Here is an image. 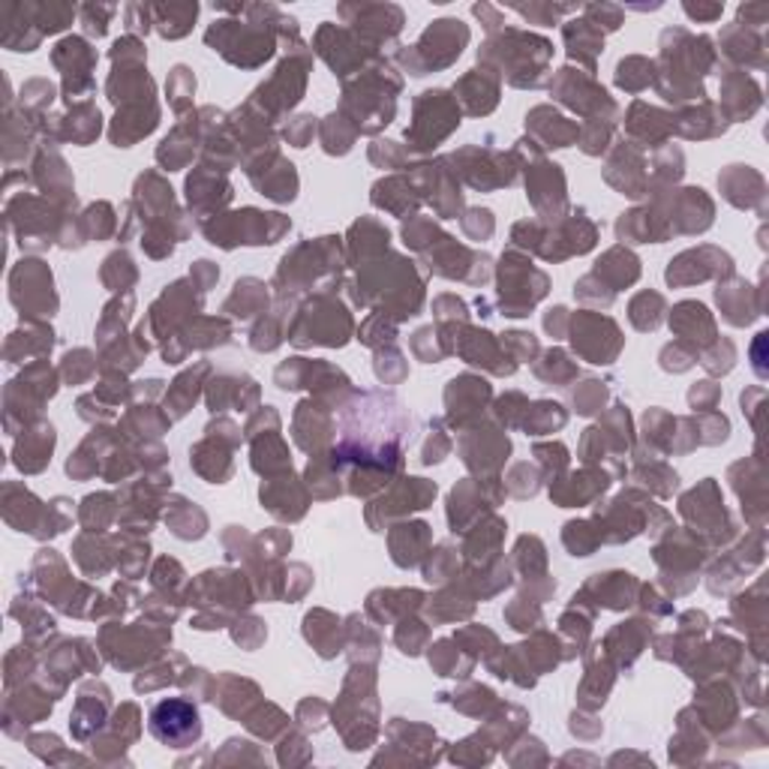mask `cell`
<instances>
[{
    "label": "cell",
    "mask_w": 769,
    "mask_h": 769,
    "mask_svg": "<svg viewBox=\"0 0 769 769\" xmlns=\"http://www.w3.org/2000/svg\"><path fill=\"white\" fill-rule=\"evenodd\" d=\"M55 391H58V380H55V370L48 368L46 361H39L34 368L19 373L3 391V427H7V433L19 436L24 424L39 412V406L55 397Z\"/></svg>",
    "instance_id": "obj_1"
},
{
    "label": "cell",
    "mask_w": 769,
    "mask_h": 769,
    "mask_svg": "<svg viewBox=\"0 0 769 769\" xmlns=\"http://www.w3.org/2000/svg\"><path fill=\"white\" fill-rule=\"evenodd\" d=\"M31 139H34V120H27L22 108H12V103H7V112H3V163H7V172H15V166L24 163V156L31 151Z\"/></svg>",
    "instance_id": "obj_7"
},
{
    "label": "cell",
    "mask_w": 769,
    "mask_h": 769,
    "mask_svg": "<svg viewBox=\"0 0 769 769\" xmlns=\"http://www.w3.org/2000/svg\"><path fill=\"white\" fill-rule=\"evenodd\" d=\"M55 67L58 70H63V84H67V96H79V91L82 88H91V79L84 75L82 70V60L88 63V60H94V55H91V48L84 46L82 39H75V36H70V39H63L58 48H55Z\"/></svg>",
    "instance_id": "obj_9"
},
{
    "label": "cell",
    "mask_w": 769,
    "mask_h": 769,
    "mask_svg": "<svg viewBox=\"0 0 769 769\" xmlns=\"http://www.w3.org/2000/svg\"><path fill=\"white\" fill-rule=\"evenodd\" d=\"M51 448H55V427L36 424L34 430H22L15 436V448H12V463L15 469L24 475L43 473L51 461Z\"/></svg>",
    "instance_id": "obj_6"
},
{
    "label": "cell",
    "mask_w": 769,
    "mask_h": 769,
    "mask_svg": "<svg viewBox=\"0 0 769 769\" xmlns=\"http://www.w3.org/2000/svg\"><path fill=\"white\" fill-rule=\"evenodd\" d=\"M51 346H55L51 328H43V325H34V322H31V325H19V328L7 337L3 358H7L10 364H24L27 358L51 352Z\"/></svg>",
    "instance_id": "obj_8"
},
{
    "label": "cell",
    "mask_w": 769,
    "mask_h": 769,
    "mask_svg": "<svg viewBox=\"0 0 769 769\" xmlns=\"http://www.w3.org/2000/svg\"><path fill=\"white\" fill-rule=\"evenodd\" d=\"M31 598H24V595H19L15 602H12V607H10V616L12 619H19L22 622V628H27L24 631V638H27V643H36V640H43L46 638V631H51V619L48 616H43L36 607H31Z\"/></svg>",
    "instance_id": "obj_10"
},
{
    "label": "cell",
    "mask_w": 769,
    "mask_h": 769,
    "mask_svg": "<svg viewBox=\"0 0 769 769\" xmlns=\"http://www.w3.org/2000/svg\"><path fill=\"white\" fill-rule=\"evenodd\" d=\"M46 213V205H39L34 196H24V190L7 201V225L19 237V247L43 249L55 241V220Z\"/></svg>",
    "instance_id": "obj_5"
},
{
    "label": "cell",
    "mask_w": 769,
    "mask_h": 769,
    "mask_svg": "<svg viewBox=\"0 0 769 769\" xmlns=\"http://www.w3.org/2000/svg\"><path fill=\"white\" fill-rule=\"evenodd\" d=\"M88 358H91L88 352H70V356L63 358V376H67V382H82L91 373V368L82 364Z\"/></svg>",
    "instance_id": "obj_14"
},
{
    "label": "cell",
    "mask_w": 769,
    "mask_h": 769,
    "mask_svg": "<svg viewBox=\"0 0 769 769\" xmlns=\"http://www.w3.org/2000/svg\"><path fill=\"white\" fill-rule=\"evenodd\" d=\"M51 96H55V91H51V84L43 82V79H36V82H27L22 88V100H19V108H27V112H43V106H48L51 103Z\"/></svg>",
    "instance_id": "obj_12"
},
{
    "label": "cell",
    "mask_w": 769,
    "mask_h": 769,
    "mask_svg": "<svg viewBox=\"0 0 769 769\" xmlns=\"http://www.w3.org/2000/svg\"><path fill=\"white\" fill-rule=\"evenodd\" d=\"M27 746H31V751H34V755H39L43 760H48V764H55V760H60L58 758V755H60V739H58V736H46V734L31 736V739H27Z\"/></svg>",
    "instance_id": "obj_13"
},
{
    "label": "cell",
    "mask_w": 769,
    "mask_h": 769,
    "mask_svg": "<svg viewBox=\"0 0 769 769\" xmlns=\"http://www.w3.org/2000/svg\"><path fill=\"white\" fill-rule=\"evenodd\" d=\"M151 734L168 748H193L201 736V719L196 703L184 698L160 700L151 710Z\"/></svg>",
    "instance_id": "obj_4"
},
{
    "label": "cell",
    "mask_w": 769,
    "mask_h": 769,
    "mask_svg": "<svg viewBox=\"0 0 769 769\" xmlns=\"http://www.w3.org/2000/svg\"><path fill=\"white\" fill-rule=\"evenodd\" d=\"M10 301L24 316H51L58 298L51 292V271L43 261L22 259L10 271Z\"/></svg>",
    "instance_id": "obj_3"
},
{
    "label": "cell",
    "mask_w": 769,
    "mask_h": 769,
    "mask_svg": "<svg viewBox=\"0 0 769 769\" xmlns=\"http://www.w3.org/2000/svg\"><path fill=\"white\" fill-rule=\"evenodd\" d=\"M63 499H58L55 505H43L36 502L24 485L7 481L3 485V521L7 526H12L15 533H31L36 538H48V535H58L67 526L63 517Z\"/></svg>",
    "instance_id": "obj_2"
},
{
    "label": "cell",
    "mask_w": 769,
    "mask_h": 769,
    "mask_svg": "<svg viewBox=\"0 0 769 769\" xmlns=\"http://www.w3.org/2000/svg\"><path fill=\"white\" fill-rule=\"evenodd\" d=\"M31 671H34V655H31V650H24L22 643V646L10 650L7 662H3V688L10 691V688L24 686V679L31 676Z\"/></svg>",
    "instance_id": "obj_11"
}]
</instances>
